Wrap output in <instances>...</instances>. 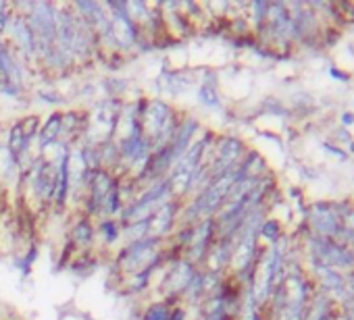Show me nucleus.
Masks as SVG:
<instances>
[{"mask_svg": "<svg viewBox=\"0 0 354 320\" xmlns=\"http://www.w3.org/2000/svg\"><path fill=\"white\" fill-rule=\"evenodd\" d=\"M203 295H205V274L203 272H196L194 279L190 281V285L186 287V291H184L182 297L188 299L190 303H196Z\"/></svg>", "mask_w": 354, "mask_h": 320, "instance_id": "1a4fd4ad", "label": "nucleus"}, {"mask_svg": "<svg viewBox=\"0 0 354 320\" xmlns=\"http://www.w3.org/2000/svg\"><path fill=\"white\" fill-rule=\"evenodd\" d=\"M186 318H188V310L184 306H180V303H175L173 310H171L169 320H186Z\"/></svg>", "mask_w": 354, "mask_h": 320, "instance_id": "f8f14e48", "label": "nucleus"}, {"mask_svg": "<svg viewBox=\"0 0 354 320\" xmlns=\"http://www.w3.org/2000/svg\"><path fill=\"white\" fill-rule=\"evenodd\" d=\"M7 32L11 34L15 46H17V54L24 61H36V38L32 34V28L28 23V19L24 15H13L11 23L7 28Z\"/></svg>", "mask_w": 354, "mask_h": 320, "instance_id": "20e7f679", "label": "nucleus"}, {"mask_svg": "<svg viewBox=\"0 0 354 320\" xmlns=\"http://www.w3.org/2000/svg\"><path fill=\"white\" fill-rule=\"evenodd\" d=\"M61 133H63V114H61V112H53V114L44 121V125L40 127V131H38V135H36L38 148H40V150H46L48 146L57 143L59 137H61Z\"/></svg>", "mask_w": 354, "mask_h": 320, "instance_id": "423d86ee", "label": "nucleus"}, {"mask_svg": "<svg viewBox=\"0 0 354 320\" xmlns=\"http://www.w3.org/2000/svg\"><path fill=\"white\" fill-rule=\"evenodd\" d=\"M198 96H201V100H203V104H209V106H213L215 102H217V96L213 94V90H211V86H203L201 88V92H198Z\"/></svg>", "mask_w": 354, "mask_h": 320, "instance_id": "9b49d317", "label": "nucleus"}, {"mask_svg": "<svg viewBox=\"0 0 354 320\" xmlns=\"http://www.w3.org/2000/svg\"><path fill=\"white\" fill-rule=\"evenodd\" d=\"M96 233L100 235V239L106 246L117 243L121 239V223L117 219H100V223L96 227Z\"/></svg>", "mask_w": 354, "mask_h": 320, "instance_id": "6e6552de", "label": "nucleus"}, {"mask_svg": "<svg viewBox=\"0 0 354 320\" xmlns=\"http://www.w3.org/2000/svg\"><path fill=\"white\" fill-rule=\"evenodd\" d=\"M42 100H46V104H61L63 102V98L59 96V94H55V92H40L38 94Z\"/></svg>", "mask_w": 354, "mask_h": 320, "instance_id": "ddd939ff", "label": "nucleus"}, {"mask_svg": "<svg viewBox=\"0 0 354 320\" xmlns=\"http://www.w3.org/2000/svg\"><path fill=\"white\" fill-rule=\"evenodd\" d=\"M177 114L173 110L171 104L162 102V100H148L144 104V110H142V117H140V123H142V129L146 133V137L150 139V143L162 133V129L175 121Z\"/></svg>", "mask_w": 354, "mask_h": 320, "instance_id": "f03ea898", "label": "nucleus"}, {"mask_svg": "<svg viewBox=\"0 0 354 320\" xmlns=\"http://www.w3.org/2000/svg\"><path fill=\"white\" fill-rule=\"evenodd\" d=\"M184 202L171 198L169 202H165L150 219H148V237H156V239H165L169 235H173V227L175 223H180V212H182Z\"/></svg>", "mask_w": 354, "mask_h": 320, "instance_id": "7ed1b4c3", "label": "nucleus"}, {"mask_svg": "<svg viewBox=\"0 0 354 320\" xmlns=\"http://www.w3.org/2000/svg\"><path fill=\"white\" fill-rule=\"evenodd\" d=\"M175 303H177L175 299H156V301H150L144 308L140 320H169L171 310H173Z\"/></svg>", "mask_w": 354, "mask_h": 320, "instance_id": "0eeeda50", "label": "nucleus"}, {"mask_svg": "<svg viewBox=\"0 0 354 320\" xmlns=\"http://www.w3.org/2000/svg\"><path fill=\"white\" fill-rule=\"evenodd\" d=\"M196 264L190 262L186 256H177L171 260V264L165 268V277L158 283V289L162 293V299H180L190 285V281L196 274Z\"/></svg>", "mask_w": 354, "mask_h": 320, "instance_id": "f257e3e1", "label": "nucleus"}, {"mask_svg": "<svg viewBox=\"0 0 354 320\" xmlns=\"http://www.w3.org/2000/svg\"><path fill=\"white\" fill-rule=\"evenodd\" d=\"M96 235H98V233H96V227H94V223H92L88 217H82V219H77V221L73 223L71 231H69L71 246H75V248H82L84 252H88V248L94 243Z\"/></svg>", "mask_w": 354, "mask_h": 320, "instance_id": "39448f33", "label": "nucleus"}, {"mask_svg": "<svg viewBox=\"0 0 354 320\" xmlns=\"http://www.w3.org/2000/svg\"><path fill=\"white\" fill-rule=\"evenodd\" d=\"M36 260H38V246L32 243L30 250H28V252L21 256V260H19V270H21L24 274H30V270H32V266H34Z\"/></svg>", "mask_w": 354, "mask_h": 320, "instance_id": "9d476101", "label": "nucleus"}]
</instances>
